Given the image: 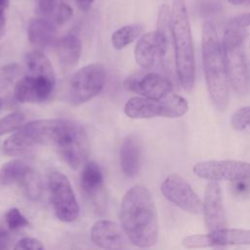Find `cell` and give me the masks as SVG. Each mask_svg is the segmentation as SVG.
Masks as SVG:
<instances>
[{
  "label": "cell",
  "mask_w": 250,
  "mask_h": 250,
  "mask_svg": "<svg viewBox=\"0 0 250 250\" xmlns=\"http://www.w3.org/2000/svg\"><path fill=\"white\" fill-rule=\"evenodd\" d=\"M230 124L237 131H241L248 126L250 127V105L237 109L231 115Z\"/></svg>",
  "instance_id": "obj_29"
},
{
  "label": "cell",
  "mask_w": 250,
  "mask_h": 250,
  "mask_svg": "<svg viewBox=\"0 0 250 250\" xmlns=\"http://www.w3.org/2000/svg\"><path fill=\"white\" fill-rule=\"evenodd\" d=\"M8 4H9V0H0V12L1 13H4L6 8L8 7Z\"/></svg>",
  "instance_id": "obj_39"
},
{
  "label": "cell",
  "mask_w": 250,
  "mask_h": 250,
  "mask_svg": "<svg viewBox=\"0 0 250 250\" xmlns=\"http://www.w3.org/2000/svg\"><path fill=\"white\" fill-rule=\"evenodd\" d=\"M245 3L247 6H250V0H245Z\"/></svg>",
  "instance_id": "obj_41"
},
{
  "label": "cell",
  "mask_w": 250,
  "mask_h": 250,
  "mask_svg": "<svg viewBox=\"0 0 250 250\" xmlns=\"http://www.w3.org/2000/svg\"><path fill=\"white\" fill-rule=\"evenodd\" d=\"M56 7V0H40L39 1V9L40 12L45 15L49 16L52 14Z\"/></svg>",
  "instance_id": "obj_34"
},
{
  "label": "cell",
  "mask_w": 250,
  "mask_h": 250,
  "mask_svg": "<svg viewBox=\"0 0 250 250\" xmlns=\"http://www.w3.org/2000/svg\"><path fill=\"white\" fill-rule=\"evenodd\" d=\"M182 244L186 248H206L213 247V243L210 234H193L186 236Z\"/></svg>",
  "instance_id": "obj_30"
},
{
  "label": "cell",
  "mask_w": 250,
  "mask_h": 250,
  "mask_svg": "<svg viewBox=\"0 0 250 250\" xmlns=\"http://www.w3.org/2000/svg\"><path fill=\"white\" fill-rule=\"evenodd\" d=\"M24 62L26 73L56 79L54 67L50 60L41 51L34 50L26 53L24 56Z\"/></svg>",
  "instance_id": "obj_22"
},
{
  "label": "cell",
  "mask_w": 250,
  "mask_h": 250,
  "mask_svg": "<svg viewBox=\"0 0 250 250\" xmlns=\"http://www.w3.org/2000/svg\"><path fill=\"white\" fill-rule=\"evenodd\" d=\"M15 249H31V250H42L44 249L43 243L37 238L23 237L20 239L14 247Z\"/></svg>",
  "instance_id": "obj_32"
},
{
  "label": "cell",
  "mask_w": 250,
  "mask_h": 250,
  "mask_svg": "<svg viewBox=\"0 0 250 250\" xmlns=\"http://www.w3.org/2000/svg\"><path fill=\"white\" fill-rule=\"evenodd\" d=\"M55 119H41L31 121L11 135L2 146L7 155H22L38 145L49 144Z\"/></svg>",
  "instance_id": "obj_7"
},
{
  "label": "cell",
  "mask_w": 250,
  "mask_h": 250,
  "mask_svg": "<svg viewBox=\"0 0 250 250\" xmlns=\"http://www.w3.org/2000/svg\"><path fill=\"white\" fill-rule=\"evenodd\" d=\"M213 247L229 245H250V229H228L227 227L209 231Z\"/></svg>",
  "instance_id": "obj_20"
},
{
  "label": "cell",
  "mask_w": 250,
  "mask_h": 250,
  "mask_svg": "<svg viewBox=\"0 0 250 250\" xmlns=\"http://www.w3.org/2000/svg\"><path fill=\"white\" fill-rule=\"evenodd\" d=\"M10 241H11V238L9 233L6 230L0 229V249L9 248Z\"/></svg>",
  "instance_id": "obj_36"
},
{
  "label": "cell",
  "mask_w": 250,
  "mask_h": 250,
  "mask_svg": "<svg viewBox=\"0 0 250 250\" xmlns=\"http://www.w3.org/2000/svg\"><path fill=\"white\" fill-rule=\"evenodd\" d=\"M143 26L139 23L124 25L115 30L111 35L112 46L116 50H121L134 42L142 33Z\"/></svg>",
  "instance_id": "obj_24"
},
{
  "label": "cell",
  "mask_w": 250,
  "mask_h": 250,
  "mask_svg": "<svg viewBox=\"0 0 250 250\" xmlns=\"http://www.w3.org/2000/svg\"><path fill=\"white\" fill-rule=\"evenodd\" d=\"M1 104H2V102H1V100H0V107H1Z\"/></svg>",
  "instance_id": "obj_42"
},
{
  "label": "cell",
  "mask_w": 250,
  "mask_h": 250,
  "mask_svg": "<svg viewBox=\"0 0 250 250\" xmlns=\"http://www.w3.org/2000/svg\"><path fill=\"white\" fill-rule=\"evenodd\" d=\"M94 0H75L76 2V5L78 6V8L81 10V11H88L92 5Z\"/></svg>",
  "instance_id": "obj_37"
},
{
  "label": "cell",
  "mask_w": 250,
  "mask_h": 250,
  "mask_svg": "<svg viewBox=\"0 0 250 250\" xmlns=\"http://www.w3.org/2000/svg\"><path fill=\"white\" fill-rule=\"evenodd\" d=\"M20 184L22 187L23 192L29 200L37 201L42 195L43 186L38 173L33 171L30 167L27 169Z\"/></svg>",
  "instance_id": "obj_25"
},
{
  "label": "cell",
  "mask_w": 250,
  "mask_h": 250,
  "mask_svg": "<svg viewBox=\"0 0 250 250\" xmlns=\"http://www.w3.org/2000/svg\"><path fill=\"white\" fill-rule=\"evenodd\" d=\"M124 88L142 97L161 99L172 92L170 80L155 72H136L129 75L123 82Z\"/></svg>",
  "instance_id": "obj_12"
},
{
  "label": "cell",
  "mask_w": 250,
  "mask_h": 250,
  "mask_svg": "<svg viewBox=\"0 0 250 250\" xmlns=\"http://www.w3.org/2000/svg\"><path fill=\"white\" fill-rule=\"evenodd\" d=\"M193 173L213 181H241L250 179V162L240 160H207L196 163Z\"/></svg>",
  "instance_id": "obj_10"
},
{
  "label": "cell",
  "mask_w": 250,
  "mask_h": 250,
  "mask_svg": "<svg viewBox=\"0 0 250 250\" xmlns=\"http://www.w3.org/2000/svg\"><path fill=\"white\" fill-rule=\"evenodd\" d=\"M5 222L11 230H17L28 226L27 219L18 208H11L5 214Z\"/></svg>",
  "instance_id": "obj_28"
},
{
  "label": "cell",
  "mask_w": 250,
  "mask_h": 250,
  "mask_svg": "<svg viewBox=\"0 0 250 250\" xmlns=\"http://www.w3.org/2000/svg\"><path fill=\"white\" fill-rule=\"evenodd\" d=\"M161 192L164 197L180 209L194 215L203 211V202L181 176L172 174L161 184Z\"/></svg>",
  "instance_id": "obj_11"
},
{
  "label": "cell",
  "mask_w": 250,
  "mask_h": 250,
  "mask_svg": "<svg viewBox=\"0 0 250 250\" xmlns=\"http://www.w3.org/2000/svg\"><path fill=\"white\" fill-rule=\"evenodd\" d=\"M27 35L29 42L33 46L38 48L48 47L56 41V24L48 19H33L29 21Z\"/></svg>",
  "instance_id": "obj_18"
},
{
  "label": "cell",
  "mask_w": 250,
  "mask_h": 250,
  "mask_svg": "<svg viewBox=\"0 0 250 250\" xmlns=\"http://www.w3.org/2000/svg\"><path fill=\"white\" fill-rule=\"evenodd\" d=\"M188 110V101L176 94H169L161 99L133 97L124 106L125 114L133 119H146L156 116L176 118L183 116Z\"/></svg>",
  "instance_id": "obj_6"
},
{
  "label": "cell",
  "mask_w": 250,
  "mask_h": 250,
  "mask_svg": "<svg viewBox=\"0 0 250 250\" xmlns=\"http://www.w3.org/2000/svg\"><path fill=\"white\" fill-rule=\"evenodd\" d=\"M24 115L21 112H12L0 119V135L13 132L21 127Z\"/></svg>",
  "instance_id": "obj_27"
},
{
  "label": "cell",
  "mask_w": 250,
  "mask_h": 250,
  "mask_svg": "<svg viewBox=\"0 0 250 250\" xmlns=\"http://www.w3.org/2000/svg\"><path fill=\"white\" fill-rule=\"evenodd\" d=\"M142 145L135 135L128 136L120 146V168L127 177H135L141 166Z\"/></svg>",
  "instance_id": "obj_16"
},
{
  "label": "cell",
  "mask_w": 250,
  "mask_h": 250,
  "mask_svg": "<svg viewBox=\"0 0 250 250\" xmlns=\"http://www.w3.org/2000/svg\"><path fill=\"white\" fill-rule=\"evenodd\" d=\"M72 17V9L68 4L61 3L56 15H55V23L58 25H62L69 21Z\"/></svg>",
  "instance_id": "obj_31"
},
{
  "label": "cell",
  "mask_w": 250,
  "mask_h": 250,
  "mask_svg": "<svg viewBox=\"0 0 250 250\" xmlns=\"http://www.w3.org/2000/svg\"><path fill=\"white\" fill-rule=\"evenodd\" d=\"M80 186L83 191L89 196H95L104 187V176L101 168L96 162H88L84 165L81 176Z\"/></svg>",
  "instance_id": "obj_21"
},
{
  "label": "cell",
  "mask_w": 250,
  "mask_h": 250,
  "mask_svg": "<svg viewBox=\"0 0 250 250\" xmlns=\"http://www.w3.org/2000/svg\"><path fill=\"white\" fill-rule=\"evenodd\" d=\"M136 62L143 69L151 68L157 58L160 59V46L156 31L147 32L140 37L135 47Z\"/></svg>",
  "instance_id": "obj_17"
},
{
  "label": "cell",
  "mask_w": 250,
  "mask_h": 250,
  "mask_svg": "<svg viewBox=\"0 0 250 250\" xmlns=\"http://www.w3.org/2000/svg\"><path fill=\"white\" fill-rule=\"evenodd\" d=\"M55 84L56 79L26 73L17 82L14 96L21 103H40L49 98Z\"/></svg>",
  "instance_id": "obj_13"
},
{
  "label": "cell",
  "mask_w": 250,
  "mask_h": 250,
  "mask_svg": "<svg viewBox=\"0 0 250 250\" xmlns=\"http://www.w3.org/2000/svg\"><path fill=\"white\" fill-rule=\"evenodd\" d=\"M120 221L128 239L138 247H150L158 237V221L155 205L149 190L135 186L123 195Z\"/></svg>",
  "instance_id": "obj_1"
},
{
  "label": "cell",
  "mask_w": 250,
  "mask_h": 250,
  "mask_svg": "<svg viewBox=\"0 0 250 250\" xmlns=\"http://www.w3.org/2000/svg\"><path fill=\"white\" fill-rule=\"evenodd\" d=\"M105 70L101 63H91L77 70L68 84V99L81 104L96 97L105 83Z\"/></svg>",
  "instance_id": "obj_8"
},
{
  "label": "cell",
  "mask_w": 250,
  "mask_h": 250,
  "mask_svg": "<svg viewBox=\"0 0 250 250\" xmlns=\"http://www.w3.org/2000/svg\"><path fill=\"white\" fill-rule=\"evenodd\" d=\"M246 36L245 28L227 26L222 41L229 81L239 95L250 92V63L242 48Z\"/></svg>",
  "instance_id": "obj_5"
},
{
  "label": "cell",
  "mask_w": 250,
  "mask_h": 250,
  "mask_svg": "<svg viewBox=\"0 0 250 250\" xmlns=\"http://www.w3.org/2000/svg\"><path fill=\"white\" fill-rule=\"evenodd\" d=\"M171 24L177 77L182 87L189 91L194 84L195 61L190 23L185 0H173Z\"/></svg>",
  "instance_id": "obj_3"
},
{
  "label": "cell",
  "mask_w": 250,
  "mask_h": 250,
  "mask_svg": "<svg viewBox=\"0 0 250 250\" xmlns=\"http://www.w3.org/2000/svg\"><path fill=\"white\" fill-rule=\"evenodd\" d=\"M21 67L17 63H8L0 68V92L9 88L20 75Z\"/></svg>",
  "instance_id": "obj_26"
},
{
  "label": "cell",
  "mask_w": 250,
  "mask_h": 250,
  "mask_svg": "<svg viewBox=\"0 0 250 250\" xmlns=\"http://www.w3.org/2000/svg\"><path fill=\"white\" fill-rule=\"evenodd\" d=\"M219 6L217 3H212V2H205L203 1L202 4H200L199 11L202 12L203 14H212L214 12H218Z\"/></svg>",
  "instance_id": "obj_35"
},
{
  "label": "cell",
  "mask_w": 250,
  "mask_h": 250,
  "mask_svg": "<svg viewBox=\"0 0 250 250\" xmlns=\"http://www.w3.org/2000/svg\"><path fill=\"white\" fill-rule=\"evenodd\" d=\"M250 25V13L239 15L233 19H231L227 26L235 27V28H245Z\"/></svg>",
  "instance_id": "obj_33"
},
{
  "label": "cell",
  "mask_w": 250,
  "mask_h": 250,
  "mask_svg": "<svg viewBox=\"0 0 250 250\" xmlns=\"http://www.w3.org/2000/svg\"><path fill=\"white\" fill-rule=\"evenodd\" d=\"M228 2H229L232 5H240L243 2H245V0H227Z\"/></svg>",
  "instance_id": "obj_40"
},
{
  "label": "cell",
  "mask_w": 250,
  "mask_h": 250,
  "mask_svg": "<svg viewBox=\"0 0 250 250\" xmlns=\"http://www.w3.org/2000/svg\"><path fill=\"white\" fill-rule=\"evenodd\" d=\"M50 144L62 160L71 168L83 165L90 153V144L85 129L78 123L66 119H55Z\"/></svg>",
  "instance_id": "obj_4"
},
{
  "label": "cell",
  "mask_w": 250,
  "mask_h": 250,
  "mask_svg": "<svg viewBox=\"0 0 250 250\" xmlns=\"http://www.w3.org/2000/svg\"><path fill=\"white\" fill-rule=\"evenodd\" d=\"M81 50V41L76 35L68 34L60 39L57 44V54L61 68L63 71H68L77 64Z\"/></svg>",
  "instance_id": "obj_19"
},
{
  "label": "cell",
  "mask_w": 250,
  "mask_h": 250,
  "mask_svg": "<svg viewBox=\"0 0 250 250\" xmlns=\"http://www.w3.org/2000/svg\"><path fill=\"white\" fill-rule=\"evenodd\" d=\"M5 23H6V20H5V16L4 13L0 12V38L2 37L4 30H5Z\"/></svg>",
  "instance_id": "obj_38"
},
{
  "label": "cell",
  "mask_w": 250,
  "mask_h": 250,
  "mask_svg": "<svg viewBox=\"0 0 250 250\" xmlns=\"http://www.w3.org/2000/svg\"><path fill=\"white\" fill-rule=\"evenodd\" d=\"M203 213L205 225L209 231L227 227L223 193L218 181L209 180L207 184L203 202Z\"/></svg>",
  "instance_id": "obj_14"
},
{
  "label": "cell",
  "mask_w": 250,
  "mask_h": 250,
  "mask_svg": "<svg viewBox=\"0 0 250 250\" xmlns=\"http://www.w3.org/2000/svg\"><path fill=\"white\" fill-rule=\"evenodd\" d=\"M126 233L118 224L110 220H100L91 229V239L104 249H123L126 247Z\"/></svg>",
  "instance_id": "obj_15"
},
{
  "label": "cell",
  "mask_w": 250,
  "mask_h": 250,
  "mask_svg": "<svg viewBox=\"0 0 250 250\" xmlns=\"http://www.w3.org/2000/svg\"><path fill=\"white\" fill-rule=\"evenodd\" d=\"M29 167L20 159H13L2 165L0 168V184L10 186L20 183Z\"/></svg>",
  "instance_id": "obj_23"
},
{
  "label": "cell",
  "mask_w": 250,
  "mask_h": 250,
  "mask_svg": "<svg viewBox=\"0 0 250 250\" xmlns=\"http://www.w3.org/2000/svg\"><path fill=\"white\" fill-rule=\"evenodd\" d=\"M202 60L210 98L219 110H224L229 102V77L223 47L211 21L202 26Z\"/></svg>",
  "instance_id": "obj_2"
},
{
  "label": "cell",
  "mask_w": 250,
  "mask_h": 250,
  "mask_svg": "<svg viewBox=\"0 0 250 250\" xmlns=\"http://www.w3.org/2000/svg\"><path fill=\"white\" fill-rule=\"evenodd\" d=\"M48 187L56 217L64 223L75 221L80 210L67 177L62 172L54 171L49 175Z\"/></svg>",
  "instance_id": "obj_9"
}]
</instances>
